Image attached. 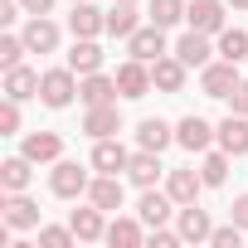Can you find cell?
<instances>
[{"label":"cell","mask_w":248,"mask_h":248,"mask_svg":"<svg viewBox=\"0 0 248 248\" xmlns=\"http://www.w3.org/2000/svg\"><path fill=\"white\" fill-rule=\"evenodd\" d=\"M73 97H78L73 68H49V73H39V102H44V107H68Z\"/></svg>","instance_id":"1"},{"label":"cell","mask_w":248,"mask_h":248,"mask_svg":"<svg viewBox=\"0 0 248 248\" xmlns=\"http://www.w3.org/2000/svg\"><path fill=\"white\" fill-rule=\"evenodd\" d=\"M88 185H93V180H88V170H83L78 161H63V156L54 161V175H49V190H54L59 200H78V195H88Z\"/></svg>","instance_id":"2"},{"label":"cell","mask_w":248,"mask_h":248,"mask_svg":"<svg viewBox=\"0 0 248 248\" xmlns=\"http://www.w3.org/2000/svg\"><path fill=\"white\" fill-rule=\"evenodd\" d=\"M127 54H132V59H141V63L166 59V30H161V25H141V30L127 39Z\"/></svg>","instance_id":"3"},{"label":"cell","mask_w":248,"mask_h":248,"mask_svg":"<svg viewBox=\"0 0 248 248\" xmlns=\"http://www.w3.org/2000/svg\"><path fill=\"white\" fill-rule=\"evenodd\" d=\"M156 83H151V63H141V59H127L117 68V93L122 97H146Z\"/></svg>","instance_id":"4"},{"label":"cell","mask_w":248,"mask_h":248,"mask_svg":"<svg viewBox=\"0 0 248 248\" xmlns=\"http://www.w3.org/2000/svg\"><path fill=\"white\" fill-rule=\"evenodd\" d=\"M20 34H25L30 54H54V49H59V25H54L49 15H30Z\"/></svg>","instance_id":"5"},{"label":"cell","mask_w":248,"mask_h":248,"mask_svg":"<svg viewBox=\"0 0 248 248\" xmlns=\"http://www.w3.org/2000/svg\"><path fill=\"white\" fill-rule=\"evenodd\" d=\"M233 83H238V63H229V59H219V63H204V73H200V88H204V97H229V93H233Z\"/></svg>","instance_id":"6"},{"label":"cell","mask_w":248,"mask_h":248,"mask_svg":"<svg viewBox=\"0 0 248 248\" xmlns=\"http://www.w3.org/2000/svg\"><path fill=\"white\" fill-rule=\"evenodd\" d=\"M175 229H180L185 243H209V233H214V224H209V214L200 204H180L175 209Z\"/></svg>","instance_id":"7"},{"label":"cell","mask_w":248,"mask_h":248,"mask_svg":"<svg viewBox=\"0 0 248 248\" xmlns=\"http://www.w3.org/2000/svg\"><path fill=\"white\" fill-rule=\"evenodd\" d=\"M68 30H73V39H97V34L107 30V15H102L97 5H88V0H73V15H68Z\"/></svg>","instance_id":"8"},{"label":"cell","mask_w":248,"mask_h":248,"mask_svg":"<svg viewBox=\"0 0 248 248\" xmlns=\"http://www.w3.org/2000/svg\"><path fill=\"white\" fill-rule=\"evenodd\" d=\"M0 209H5V214H0V219H5V229H39V204L20 190V195H5V204H0Z\"/></svg>","instance_id":"9"},{"label":"cell","mask_w":248,"mask_h":248,"mask_svg":"<svg viewBox=\"0 0 248 248\" xmlns=\"http://www.w3.org/2000/svg\"><path fill=\"white\" fill-rule=\"evenodd\" d=\"M175 209H180V204L170 200V190H166V195H161V190H146V195H141V204H137V214H141V224H146V229L170 224V214H175Z\"/></svg>","instance_id":"10"},{"label":"cell","mask_w":248,"mask_h":248,"mask_svg":"<svg viewBox=\"0 0 248 248\" xmlns=\"http://www.w3.org/2000/svg\"><path fill=\"white\" fill-rule=\"evenodd\" d=\"M83 132H88L93 141H102V137H117V132H122V112H117V102L88 107V117H83Z\"/></svg>","instance_id":"11"},{"label":"cell","mask_w":248,"mask_h":248,"mask_svg":"<svg viewBox=\"0 0 248 248\" xmlns=\"http://www.w3.org/2000/svg\"><path fill=\"white\" fill-rule=\"evenodd\" d=\"M214 141L229 151V156H248V117H238V112H229L224 122H219V132H214Z\"/></svg>","instance_id":"12"},{"label":"cell","mask_w":248,"mask_h":248,"mask_svg":"<svg viewBox=\"0 0 248 248\" xmlns=\"http://www.w3.org/2000/svg\"><path fill=\"white\" fill-rule=\"evenodd\" d=\"M127 161H132V151L122 146L117 137H102V141L93 146V170H102V175H117V170H127Z\"/></svg>","instance_id":"13"},{"label":"cell","mask_w":248,"mask_h":248,"mask_svg":"<svg viewBox=\"0 0 248 248\" xmlns=\"http://www.w3.org/2000/svg\"><path fill=\"white\" fill-rule=\"evenodd\" d=\"M185 20H190V30H200V34H219V30H224V5H219V0H190Z\"/></svg>","instance_id":"14"},{"label":"cell","mask_w":248,"mask_h":248,"mask_svg":"<svg viewBox=\"0 0 248 248\" xmlns=\"http://www.w3.org/2000/svg\"><path fill=\"white\" fill-rule=\"evenodd\" d=\"M20 151H25L34 166H44V161H59V156H63V137H59V132H30Z\"/></svg>","instance_id":"15"},{"label":"cell","mask_w":248,"mask_h":248,"mask_svg":"<svg viewBox=\"0 0 248 248\" xmlns=\"http://www.w3.org/2000/svg\"><path fill=\"white\" fill-rule=\"evenodd\" d=\"M166 190H170V200H175V204H195V200H200V190H204V175H200V170H190V166H185V170H170V175H166Z\"/></svg>","instance_id":"16"},{"label":"cell","mask_w":248,"mask_h":248,"mask_svg":"<svg viewBox=\"0 0 248 248\" xmlns=\"http://www.w3.org/2000/svg\"><path fill=\"white\" fill-rule=\"evenodd\" d=\"M175 141H180L185 151H209V141H214V127H209L204 117H195V112H190V117L180 122V127H175Z\"/></svg>","instance_id":"17"},{"label":"cell","mask_w":248,"mask_h":248,"mask_svg":"<svg viewBox=\"0 0 248 248\" xmlns=\"http://www.w3.org/2000/svg\"><path fill=\"white\" fill-rule=\"evenodd\" d=\"M141 30V15H137V5L132 0H112V10H107V34H117V39H132Z\"/></svg>","instance_id":"18"},{"label":"cell","mask_w":248,"mask_h":248,"mask_svg":"<svg viewBox=\"0 0 248 248\" xmlns=\"http://www.w3.org/2000/svg\"><path fill=\"white\" fill-rule=\"evenodd\" d=\"M122 195H127L122 180H117V175H102V170H97V180L88 185V204H97V209H107V214L122 209Z\"/></svg>","instance_id":"19"},{"label":"cell","mask_w":248,"mask_h":248,"mask_svg":"<svg viewBox=\"0 0 248 248\" xmlns=\"http://www.w3.org/2000/svg\"><path fill=\"white\" fill-rule=\"evenodd\" d=\"M78 97H83L88 107H102V102H117L122 93H117V78H102V73H83V83H78Z\"/></svg>","instance_id":"20"},{"label":"cell","mask_w":248,"mask_h":248,"mask_svg":"<svg viewBox=\"0 0 248 248\" xmlns=\"http://www.w3.org/2000/svg\"><path fill=\"white\" fill-rule=\"evenodd\" d=\"M102 214L107 209H97V204H88V209H73V233H78V243H97V238H107V224H102Z\"/></svg>","instance_id":"21"},{"label":"cell","mask_w":248,"mask_h":248,"mask_svg":"<svg viewBox=\"0 0 248 248\" xmlns=\"http://www.w3.org/2000/svg\"><path fill=\"white\" fill-rule=\"evenodd\" d=\"M30 166H34V161H30L25 151L10 156V161H0V190H5V195H20V190L30 185V175H34Z\"/></svg>","instance_id":"22"},{"label":"cell","mask_w":248,"mask_h":248,"mask_svg":"<svg viewBox=\"0 0 248 248\" xmlns=\"http://www.w3.org/2000/svg\"><path fill=\"white\" fill-rule=\"evenodd\" d=\"M175 59H180L185 68H204V63H209V34H200V30L180 34V44H175Z\"/></svg>","instance_id":"23"},{"label":"cell","mask_w":248,"mask_h":248,"mask_svg":"<svg viewBox=\"0 0 248 248\" xmlns=\"http://www.w3.org/2000/svg\"><path fill=\"white\" fill-rule=\"evenodd\" d=\"M151 83H156L161 93H180V88H185V63H180L175 54L156 59V63H151Z\"/></svg>","instance_id":"24"},{"label":"cell","mask_w":248,"mask_h":248,"mask_svg":"<svg viewBox=\"0 0 248 248\" xmlns=\"http://www.w3.org/2000/svg\"><path fill=\"white\" fill-rule=\"evenodd\" d=\"M127 175H132V185L151 190V185L161 180V151H137V156L127 161Z\"/></svg>","instance_id":"25"},{"label":"cell","mask_w":248,"mask_h":248,"mask_svg":"<svg viewBox=\"0 0 248 248\" xmlns=\"http://www.w3.org/2000/svg\"><path fill=\"white\" fill-rule=\"evenodd\" d=\"M170 141H175V127H166L161 117H146L141 127H137V146L141 151H166Z\"/></svg>","instance_id":"26"},{"label":"cell","mask_w":248,"mask_h":248,"mask_svg":"<svg viewBox=\"0 0 248 248\" xmlns=\"http://www.w3.org/2000/svg\"><path fill=\"white\" fill-rule=\"evenodd\" d=\"M68 68H73V73H97V68H102V49H97V39H73V49H68Z\"/></svg>","instance_id":"27"},{"label":"cell","mask_w":248,"mask_h":248,"mask_svg":"<svg viewBox=\"0 0 248 248\" xmlns=\"http://www.w3.org/2000/svg\"><path fill=\"white\" fill-rule=\"evenodd\" d=\"M5 97H15V102L39 97V73H30L25 63H20V68H5Z\"/></svg>","instance_id":"28"},{"label":"cell","mask_w":248,"mask_h":248,"mask_svg":"<svg viewBox=\"0 0 248 248\" xmlns=\"http://www.w3.org/2000/svg\"><path fill=\"white\" fill-rule=\"evenodd\" d=\"M107 243L112 248H137L141 243V214L137 219H112L107 224Z\"/></svg>","instance_id":"29"},{"label":"cell","mask_w":248,"mask_h":248,"mask_svg":"<svg viewBox=\"0 0 248 248\" xmlns=\"http://www.w3.org/2000/svg\"><path fill=\"white\" fill-rule=\"evenodd\" d=\"M185 0H151V10H146V20L151 25H161V30H170V25H180L185 20Z\"/></svg>","instance_id":"30"},{"label":"cell","mask_w":248,"mask_h":248,"mask_svg":"<svg viewBox=\"0 0 248 248\" xmlns=\"http://www.w3.org/2000/svg\"><path fill=\"white\" fill-rule=\"evenodd\" d=\"M219 59L243 63V59H248V34H243V30H219Z\"/></svg>","instance_id":"31"},{"label":"cell","mask_w":248,"mask_h":248,"mask_svg":"<svg viewBox=\"0 0 248 248\" xmlns=\"http://www.w3.org/2000/svg\"><path fill=\"white\" fill-rule=\"evenodd\" d=\"M200 175H204V185H224V180H229V151H224V146L209 151L204 166H200Z\"/></svg>","instance_id":"32"},{"label":"cell","mask_w":248,"mask_h":248,"mask_svg":"<svg viewBox=\"0 0 248 248\" xmlns=\"http://www.w3.org/2000/svg\"><path fill=\"white\" fill-rule=\"evenodd\" d=\"M25 54H30L25 34H0V68H20Z\"/></svg>","instance_id":"33"},{"label":"cell","mask_w":248,"mask_h":248,"mask_svg":"<svg viewBox=\"0 0 248 248\" xmlns=\"http://www.w3.org/2000/svg\"><path fill=\"white\" fill-rule=\"evenodd\" d=\"M73 238H78V233H73V224H68V229H59V224H44V229H39V243H44V248H68Z\"/></svg>","instance_id":"34"},{"label":"cell","mask_w":248,"mask_h":248,"mask_svg":"<svg viewBox=\"0 0 248 248\" xmlns=\"http://www.w3.org/2000/svg\"><path fill=\"white\" fill-rule=\"evenodd\" d=\"M209 243H214V248H238V243H243V229L229 219L224 229H214V233H209Z\"/></svg>","instance_id":"35"},{"label":"cell","mask_w":248,"mask_h":248,"mask_svg":"<svg viewBox=\"0 0 248 248\" xmlns=\"http://www.w3.org/2000/svg\"><path fill=\"white\" fill-rule=\"evenodd\" d=\"M0 132H5V137L20 132V102L15 97H5V107H0Z\"/></svg>","instance_id":"36"},{"label":"cell","mask_w":248,"mask_h":248,"mask_svg":"<svg viewBox=\"0 0 248 248\" xmlns=\"http://www.w3.org/2000/svg\"><path fill=\"white\" fill-rule=\"evenodd\" d=\"M229 112L248 117V83H243V78H238V83H233V93H229Z\"/></svg>","instance_id":"37"},{"label":"cell","mask_w":248,"mask_h":248,"mask_svg":"<svg viewBox=\"0 0 248 248\" xmlns=\"http://www.w3.org/2000/svg\"><path fill=\"white\" fill-rule=\"evenodd\" d=\"M233 224L248 233V195H238V200H233Z\"/></svg>","instance_id":"38"},{"label":"cell","mask_w":248,"mask_h":248,"mask_svg":"<svg viewBox=\"0 0 248 248\" xmlns=\"http://www.w3.org/2000/svg\"><path fill=\"white\" fill-rule=\"evenodd\" d=\"M20 5H25V15H49L54 0H20Z\"/></svg>","instance_id":"39"},{"label":"cell","mask_w":248,"mask_h":248,"mask_svg":"<svg viewBox=\"0 0 248 248\" xmlns=\"http://www.w3.org/2000/svg\"><path fill=\"white\" fill-rule=\"evenodd\" d=\"M229 5H233V10H248V0H229Z\"/></svg>","instance_id":"40"},{"label":"cell","mask_w":248,"mask_h":248,"mask_svg":"<svg viewBox=\"0 0 248 248\" xmlns=\"http://www.w3.org/2000/svg\"><path fill=\"white\" fill-rule=\"evenodd\" d=\"M132 5H137V0H132Z\"/></svg>","instance_id":"41"}]
</instances>
